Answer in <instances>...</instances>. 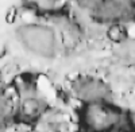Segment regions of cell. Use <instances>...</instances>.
Listing matches in <instances>:
<instances>
[{"label":"cell","instance_id":"obj_1","mask_svg":"<svg viewBox=\"0 0 135 132\" xmlns=\"http://www.w3.org/2000/svg\"><path fill=\"white\" fill-rule=\"evenodd\" d=\"M122 109L112 101H95L83 104L80 127L84 132H109L123 116Z\"/></svg>","mask_w":135,"mask_h":132},{"label":"cell","instance_id":"obj_3","mask_svg":"<svg viewBox=\"0 0 135 132\" xmlns=\"http://www.w3.org/2000/svg\"><path fill=\"white\" fill-rule=\"evenodd\" d=\"M105 39L112 45H122L128 40L127 26L124 22H112L105 27Z\"/></svg>","mask_w":135,"mask_h":132},{"label":"cell","instance_id":"obj_2","mask_svg":"<svg viewBox=\"0 0 135 132\" xmlns=\"http://www.w3.org/2000/svg\"><path fill=\"white\" fill-rule=\"evenodd\" d=\"M50 108L46 98L39 96L38 93L23 96L19 100L16 120L19 123L25 124H35L42 117V115L46 112V109Z\"/></svg>","mask_w":135,"mask_h":132},{"label":"cell","instance_id":"obj_4","mask_svg":"<svg viewBox=\"0 0 135 132\" xmlns=\"http://www.w3.org/2000/svg\"><path fill=\"white\" fill-rule=\"evenodd\" d=\"M72 2H74L76 4H84L85 0H72Z\"/></svg>","mask_w":135,"mask_h":132}]
</instances>
